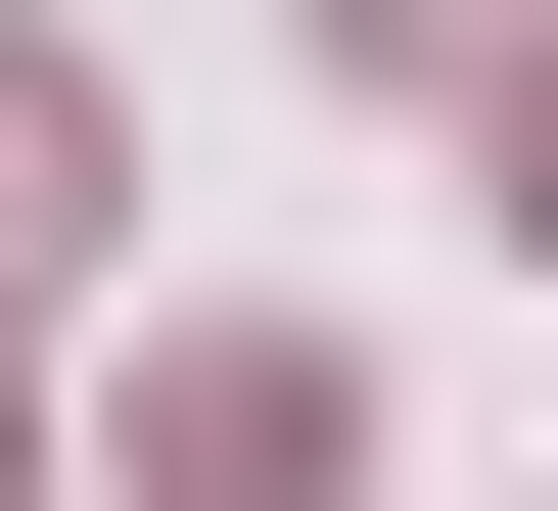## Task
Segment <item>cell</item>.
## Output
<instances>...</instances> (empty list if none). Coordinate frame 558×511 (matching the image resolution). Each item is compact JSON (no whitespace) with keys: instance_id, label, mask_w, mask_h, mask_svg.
Segmentation results:
<instances>
[{"instance_id":"6da1fadb","label":"cell","mask_w":558,"mask_h":511,"mask_svg":"<svg viewBox=\"0 0 558 511\" xmlns=\"http://www.w3.org/2000/svg\"><path fill=\"white\" fill-rule=\"evenodd\" d=\"M140 465H186V511H326L373 418H326V326H233V373H140Z\"/></svg>"},{"instance_id":"7a4b0ae2","label":"cell","mask_w":558,"mask_h":511,"mask_svg":"<svg viewBox=\"0 0 558 511\" xmlns=\"http://www.w3.org/2000/svg\"><path fill=\"white\" fill-rule=\"evenodd\" d=\"M94 233V47H47V0H0V279Z\"/></svg>"},{"instance_id":"3957f363","label":"cell","mask_w":558,"mask_h":511,"mask_svg":"<svg viewBox=\"0 0 558 511\" xmlns=\"http://www.w3.org/2000/svg\"><path fill=\"white\" fill-rule=\"evenodd\" d=\"M326 47H373V94H465V47H512V0H326Z\"/></svg>"},{"instance_id":"277c9868","label":"cell","mask_w":558,"mask_h":511,"mask_svg":"<svg viewBox=\"0 0 558 511\" xmlns=\"http://www.w3.org/2000/svg\"><path fill=\"white\" fill-rule=\"evenodd\" d=\"M512 233H558V0H512Z\"/></svg>"}]
</instances>
